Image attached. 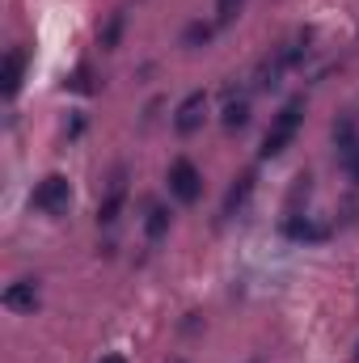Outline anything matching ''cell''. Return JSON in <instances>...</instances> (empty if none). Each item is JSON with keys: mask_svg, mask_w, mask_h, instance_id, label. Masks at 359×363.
<instances>
[{"mask_svg": "<svg viewBox=\"0 0 359 363\" xmlns=\"http://www.w3.org/2000/svg\"><path fill=\"white\" fill-rule=\"evenodd\" d=\"M300 123H304V93H296V97H287V101L279 106V114L270 118L267 135H263V148H258V157H263V161L283 157V152L292 148V140H296Z\"/></svg>", "mask_w": 359, "mask_h": 363, "instance_id": "6da1fadb", "label": "cell"}, {"mask_svg": "<svg viewBox=\"0 0 359 363\" xmlns=\"http://www.w3.org/2000/svg\"><path fill=\"white\" fill-rule=\"evenodd\" d=\"M30 207H34L38 216H51V220L68 216V207H72V182L64 178V174H47V178L34 186Z\"/></svg>", "mask_w": 359, "mask_h": 363, "instance_id": "7a4b0ae2", "label": "cell"}, {"mask_svg": "<svg viewBox=\"0 0 359 363\" xmlns=\"http://www.w3.org/2000/svg\"><path fill=\"white\" fill-rule=\"evenodd\" d=\"M330 135H334V157H338L343 174L359 186V118L355 114H338Z\"/></svg>", "mask_w": 359, "mask_h": 363, "instance_id": "3957f363", "label": "cell"}, {"mask_svg": "<svg viewBox=\"0 0 359 363\" xmlns=\"http://www.w3.org/2000/svg\"><path fill=\"white\" fill-rule=\"evenodd\" d=\"M165 182H170V194L178 199L182 207H190V203L203 199V174H199V165H194L190 157H174Z\"/></svg>", "mask_w": 359, "mask_h": 363, "instance_id": "277c9868", "label": "cell"}, {"mask_svg": "<svg viewBox=\"0 0 359 363\" xmlns=\"http://www.w3.org/2000/svg\"><path fill=\"white\" fill-rule=\"evenodd\" d=\"M123 203H127V169L118 165V169L110 174V186H106L101 207H97V224H101V228H114L118 216H123Z\"/></svg>", "mask_w": 359, "mask_h": 363, "instance_id": "5b68a950", "label": "cell"}, {"mask_svg": "<svg viewBox=\"0 0 359 363\" xmlns=\"http://www.w3.org/2000/svg\"><path fill=\"white\" fill-rule=\"evenodd\" d=\"M203 118H207V93L194 89V93H186L178 101V110H174V131L178 135H194L203 127Z\"/></svg>", "mask_w": 359, "mask_h": 363, "instance_id": "8992f818", "label": "cell"}, {"mask_svg": "<svg viewBox=\"0 0 359 363\" xmlns=\"http://www.w3.org/2000/svg\"><path fill=\"white\" fill-rule=\"evenodd\" d=\"M254 186H258V174H254V169L237 174V178H233V186L224 190V203H220V220H233V216H241V211H245V203H250V194H254Z\"/></svg>", "mask_w": 359, "mask_h": 363, "instance_id": "52a82bcc", "label": "cell"}, {"mask_svg": "<svg viewBox=\"0 0 359 363\" xmlns=\"http://www.w3.org/2000/svg\"><path fill=\"white\" fill-rule=\"evenodd\" d=\"M283 237L304 241V245H317V241H326V237H330V228H326V224H317V220H313V216H304V211H287V220H283Z\"/></svg>", "mask_w": 359, "mask_h": 363, "instance_id": "ba28073f", "label": "cell"}, {"mask_svg": "<svg viewBox=\"0 0 359 363\" xmlns=\"http://www.w3.org/2000/svg\"><path fill=\"white\" fill-rule=\"evenodd\" d=\"M220 127H224V131H241V127H250V93H237L233 85L224 89V106H220Z\"/></svg>", "mask_w": 359, "mask_h": 363, "instance_id": "9c48e42d", "label": "cell"}, {"mask_svg": "<svg viewBox=\"0 0 359 363\" xmlns=\"http://www.w3.org/2000/svg\"><path fill=\"white\" fill-rule=\"evenodd\" d=\"M4 308L9 313H34L38 308V279H17L4 287Z\"/></svg>", "mask_w": 359, "mask_h": 363, "instance_id": "30bf717a", "label": "cell"}, {"mask_svg": "<svg viewBox=\"0 0 359 363\" xmlns=\"http://www.w3.org/2000/svg\"><path fill=\"white\" fill-rule=\"evenodd\" d=\"M26 64H30V55H26L21 47H13V51L4 55V81H0V93H4L9 101L21 93V81H26Z\"/></svg>", "mask_w": 359, "mask_h": 363, "instance_id": "8fae6325", "label": "cell"}, {"mask_svg": "<svg viewBox=\"0 0 359 363\" xmlns=\"http://www.w3.org/2000/svg\"><path fill=\"white\" fill-rule=\"evenodd\" d=\"M170 228H174V211L165 207V203H144V237L148 241H161V237H170Z\"/></svg>", "mask_w": 359, "mask_h": 363, "instance_id": "7c38bea8", "label": "cell"}, {"mask_svg": "<svg viewBox=\"0 0 359 363\" xmlns=\"http://www.w3.org/2000/svg\"><path fill=\"white\" fill-rule=\"evenodd\" d=\"M283 72H287V64L279 60V51L267 55V60H258V68H254V89L258 93H275L283 85Z\"/></svg>", "mask_w": 359, "mask_h": 363, "instance_id": "4fadbf2b", "label": "cell"}, {"mask_svg": "<svg viewBox=\"0 0 359 363\" xmlns=\"http://www.w3.org/2000/svg\"><path fill=\"white\" fill-rule=\"evenodd\" d=\"M211 34H216V21H190V26L182 30V47H186V51H199V47L211 43Z\"/></svg>", "mask_w": 359, "mask_h": 363, "instance_id": "5bb4252c", "label": "cell"}, {"mask_svg": "<svg viewBox=\"0 0 359 363\" xmlns=\"http://www.w3.org/2000/svg\"><path fill=\"white\" fill-rule=\"evenodd\" d=\"M123 26H127V13L118 9V13H110V21L101 26V34H97V43H101V51H114L118 47V38H123Z\"/></svg>", "mask_w": 359, "mask_h": 363, "instance_id": "9a60e30c", "label": "cell"}, {"mask_svg": "<svg viewBox=\"0 0 359 363\" xmlns=\"http://www.w3.org/2000/svg\"><path fill=\"white\" fill-rule=\"evenodd\" d=\"M241 9H245V0H216V30L233 26L241 17Z\"/></svg>", "mask_w": 359, "mask_h": 363, "instance_id": "2e32d148", "label": "cell"}, {"mask_svg": "<svg viewBox=\"0 0 359 363\" xmlns=\"http://www.w3.org/2000/svg\"><path fill=\"white\" fill-rule=\"evenodd\" d=\"M68 89H72V93H93V85H89V64H81V68L72 72V81H68Z\"/></svg>", "mask_w": 359, "mask_h": 363, "instance_id": "e0dca14e", "label": "cell"}, {"mask_svg": "<svg viewBox=\"0 0 359 363\" xmlns=\"http://www.w3.org/2000/svg\"><path fill=\"white\" fill-rule=\"evenodd\" d=\"M97 363H127V359H123V355H101Z\"/></svg>", "mask_w": 359, "mask_h": 363, "instance_id": "ac0fdd59", "label": "cell"}, {"mask_svg": "<svg viewBox=\"0 0 359 363\" xmlns=\"http://www.w3.org/2000/svg\"><path fill=\"white\" fill-rule=\"evenodd\" d=\"M355 363H359V347H355Z\"/></svg>", "mask_w": 359, "mask_h": 363, "instance_id": "d6986e66", "label": "cell"}, {"mask_svg": "<svg viewBox=\"0 0 359 363\" xmlns=\"http://www.w3.org/2000/svg\"><path fill=\"white\" fill-rule=\"evenodd\" d=\"M174 363H182V359H174Z\"/></svg>", "mask_w": 359, "mask_h": 363, "instance_id": "ffe728a7", "label": "cell"}, {"mask_svg": "<svg viewBox=\"0 0 359 363\" xmlns=\"http://www.w3.org/2000/svg\"><path fill=\"white\" fill-rule=\"evenodd\" d=\"M254 363H258V359H254Z\"/></svg>", "mask_w": 359, "mask_h": 363, "instance_id": "44dd1931", "label": "cell"}]
</instances>
